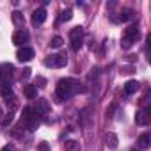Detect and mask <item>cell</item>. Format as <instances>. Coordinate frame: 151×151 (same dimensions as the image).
Segmentation results:
<instances>
[{
    "instance_id": "cell-9",
    "label": "cell",
    "mask_w": 151,
    "mask_h": 151,
    "mask_svg": "<svg viewBox=\"0 0 151 151\" xmlns=\"http://www.w3.org/2000/svg\"><path fill=\"white\" fill-rule=\"evenodd\" d=\"M13 71H14L13 64H2V66H0V80H2V82H9V78L13 77Z\"/></svg>"
},
{
    "instance_id": "cell-25",
    "label": "cell",
    "mask_w": 151,
    "mask_h": 151,
    "mask_svg": "<svg viewBox=\"0 0 151 151\" xmlns=\"http://www.w3.org/2000/svg\"><path fill=\"white\" fill-rule=\"evenodd\" d=\"M30 71H32L30 68H25V69L22 71V80H27V78L30 77Z\"/></svg>"
},
{
    "instance_id": "cell-28",
    "label": "cell",
    "mask_w": 151,
    "mask_h": 151,
    "mask_svg": "<svg viewBox=\"0 0 151 151\" xmlns=\"http://www.w3.org/2000/svg\"><path fill=\"white\" fill-rule=\"evenodd\" d=\"M2 114H4V112H2V109H0V119H2Z\"/></svg>"
},
{
    "instance_id": "cell-1",
    "label": "cell",
    "mask_w": 151,
    "mask_h": 151,
    "mask_svg": "<svg viewBox=\"0 0 151 151\" xmlns=\"http://www.w3.org/2000/svg\"><path fill=\"white\" fill-rule=\"evenodd\" d=\"M77 91H82V89H80V86L75 80H71V78H60L57 82V87H55V101L60 103V101L68 100L73 93H77Z\"/></svg>"
},
{
    "instance_id": "cell-15",
    "label": "cell",
    "mask_w": 151,
    "mask_h": 151,
    "mask_svg": "<svg viewBox=\"0 0 151 151\" xmlns=\"http://www.w3.org/2000/svg\"><path fill=\"white\" fill-rule=\"evenodd\" d=\"M149 140H151L149 133H142V135L137 139V146H139L140 149H147V147H149Z\"/></svg>"
},
{
    "instance_id": "cell-27",
    "label": "cell",
    "mask_w": 151,
    "mask_h": 151,
    "mask_svg": "<svg viewBox=\"0 0 151 151\" xmlns=\"http://www.w3.org/2000/svg\"><path fill=\"white\" fill-rule=\"evenodd\" d=\"M0 151H13V146H9V144H7V146H4Z\"/></svg>"
},
{
    "instance_id": "cell-19",
    "label": "cell",
    "mask_w": 151,
    "mask_h": 151,
    "mask_svg": "<svg viewBox=\"0 0 151 151\" xmlns=\"http://www.w3.org/2000/svg\"><path fill=\"white\" fill-rule=\"evenodd\" d=\"M13 119H14V114H13V112L9 110V112H7L6 116H2V128H7V126H9V124L13 123Z\"/></svg>"
},
{
    "instance_id": "cell-5",
    "label": "cell",
    "mask_w": 151,
    "mask_h": 151,
    "mask_svg": "<svg viewBox=\"0 0 151 151\" xmlns=\"http://www.w3.org/2000/svg\"><path fill=\"white\" fill-rule=\"evenodd\" d=\"M66 62H68V59L60 53H53L45 59V66H48V68H64Z\"/></svg>"
},
{
    "instance_id": "cell-20",
    "label": "cell",
    "mask_w": 151,
    "mask_h": 151,
    "mask_svg": "<svg viewBox=\"0 0 151 151\" xmlns=\"http://www.w3.org/2000/svg\"><path fill=\"white\" fill-rule=\"evenodd\" d=\"M71 18H73V11H71V9H66V11H62V13H60L59 22H69Z\"/></svg>"
},
{
    "instance_id": "cell-8",
    "label": "cell",
    "mask_w": 151,
    "mask_h": 151,
    "mask_svg": "<svg viewBox=\"0 0 151 151\" xmlns=\"http://www.w3.org/2000/svg\"><path fill=\"white\" fill-rule=\"evenodd\" d=\"M29 41V32L27 30H16L14 34H13V43L16 45V46H23L25 43Z\"/></svg>"
},
{
    "instance_id": "cell-26",
    "label": "cell",
    "mask_w": 151,
    "mask_h": 151,
    "mask_svg": "<svg viewBox=\"0 0 151 151\" xmlns=\"http://www.w3.org/2000/svg\"><path fill=\"white\" fill-rule=\"evenodd\" d=\"M37 149H39V151H50V146H48L46 142H39V144H37Z\"/></svg>"
},
{
    "instance_id": "cell-21",
    "label": "cell",
    "mask_w": 151,
    "mask_h": 151,
    "mask_svg": "<svg viewBox=\"0 0 151 151\" xmlns=\"http://www.w3.org/2000/svg\"><path fill=\"white\" fill-rule=\"evenodd\" d=\"M62 43H64V39H62L60 36H55V37H52L50 46H52V48H60V46H62Z\"/></svg>"
},
{
    "instance_id": "cell-17",
    "label": "cell",
    "mask_w": 151,
    "mask_h": 151,
    "mask_svg": "<svg viewBox=\"0 0 151 151\" xmlns=\"http://www.w3.org/2000/svg\"><path fill=\"white\" fill-rule=\"evenodd\" d=\"M105 140H107V146L109 147H117V135L116 133H107V137H105Z\"/></svg>"
},
{
    "instance_id": "cell-23",
    "label": "cell",
    "mask_w": 151,
    "mask_h": 151,
    "mask_svg": "<svg viewBox=\"0 0 151 151\" xmlns=\"http://www.w3.org/2000/svg\"><path fill=\"white\" fill-rule=\"evenodd\" d=\"M6 103H7V107L11 105V112H13V110L18 107V101H16V98H14V96H9V98H6Z\"/></svg>"
},
{
    "instance_id": "cell-24",
    "label": "cell",
    "mask_w": 151,
    "mask_h": 151,
    "mask_svg": "<svg viewBox=\"0 0 151 151\" xmlns=\"http://www.w3.org/2000/svg\"><path fill=\"white\" fill-rule=\"evenodd\" d=\"M45 86H46V80L43 77H37L36 78V87H45Z\"/></svg>"
},
{
    "instance_id": "cell-3",
    "label": "cell",
    "mask_w": 151,
    "mask_h": 151,
    "mask_svg": "<svg viewBox=\"0 0 151 151\" xmlns=\"http://www.w3.org/2000/svg\"><path fill=\"white\" fill-rule=\"evenodd\" d=\"M22 124H25L29 130H36L39 124V114L32 107H25L22 114Z\"/></svg>"
},
{
    "instance_id": "cell-16",
    "label": "cell",
    "mask_w": 151,
    "mask_h": 151,
    "mask_svg": "<svg viewBox=\"0 0 151 151\" xmlns=\"http://www.w3.org/2000/svg\"><path fill=\"white\" fill-rule=\"evenodd\" d=\"M13 23H14L16 27H23V23H25L23 14H22V13H18V11H14V13H13Z\"/></svg>"
},
{
    "instance_id": "cell-11",
    "label": "cell",
    "mask_w": 151,
    "mask_h": 151,
    "mask_svg": "<svg viewBox=\"0 0 151 151\" xmlns=\"http://www.w3.org/2000/svg\"><path fill=\"white\" fill-rule=\"evenodd\" d=\"M36 112L39 116H46L50 112V105H48V101L45 98H37V109H36Z\"/></svg>"
},
{
    "instance_id": "cell-10",
    "label": "cell",
    "mask_w": 151,
    "mask_h": 151,
    "mask_svg": "<svg viewBox=\"0 0 151 151\" xmlns=\"http://www.w3.org/2000/svg\"><path fill=\"white\" fill-rule=\"evenodd\" d=\"M45 20H46V11H45V7H39V9H36V11L32 13V23H34V25H41Z\"/></svg>"
},
{
    "instance_id": "cell-12",
    "label": "cell",
    "mask_w": 151,
    "mask_h": 151,
    "mask_svg": "<svg viewBox=\"0 0 151 151\" xmlns=\"http://www.w3.org/2000/svg\"><path fill=\"white\" fill-rule=\"evenodd\" d=\"M139 87H140V84L137 82V80H128L126 84H124V94H135L137 91H139Z\"/></svg>"
},
{
    "instance_id": "cell-6",
    "label": "cell",
    "mask_w": 151,
    "mask_h": 151,
    "mask_svg": "<svg viewBox=\"0 0 151 151\" xmlns=\"http://www.w3.org/2000/svg\"><path fill=\"white\" fill-rule=\"evenodd\" d=\"M34 48H30V46H22L20 50H18V53H16V59L20 60V62H29V60H32L34 59Z\"/></svg>"
},
{
    "instance_id": "cell-22",
    "label": "cell",
    "mask_w": 151,
    "mask_h": 151,
    "mask_svg": "<svg viewBox=\"0 0 151 151\" xmlns=\"http://www.w3.org/2000/svg\"><path fill=\"white\" fill-rule=\"evenodd\" d=\"M130 18H132V11H130V9H124V11L119 14V18H117V20H119V22H128Z\"/></svg>"
},
{
    "instance_id": "cell-14",
    "label": "cell",
    "mask_w": 151,
    "mask_h": 151,
    "mask_svg": "<svg viewBox=\"0 0 151 151\" xmlns=\"http://www.w3.org/2000/svg\"><path fill=\"white\" fill-rule=\"evenodd\" d=\"M23 94L29 98V100H34L36 96H37V87L36 86H23Z\"/></svg>"
},
{
    "instance_id": "cell-7",
    "label": "cell",
    "mask_w": 151,
    "mask_h": 151,
    "mask_svg": "<svg viewBox=\"0 0 151 151\" xmlns=\"http://www.w3.org/2000/svg\"><path fill=\"white\" fill-rule=\"evenodd\" d=\"M149 117H151V109H149V107H144V109H140V110L135 114L137 124H142V126L149 123Z\"/></svg>"
},
{
    "instance_id": "cell-4",
    "label": "cell",
    "mask_w": 151,
    "mask_h": 151,
    "mask_svg": "<svg viewBox=\"0 0 151 151\" xmlns=\"http://www.w3.org/2000/svg\"><path fill=\"white\" fill-rule=\"evenodd\" d=\"M69 39H71V50L78 52L84 45V29L82 27H75L69 32Z\"/></svg>"
},
{
    "instance_id": "cell-2",
    "label": "cell",
    "mask_w": 151,
    "mask_h": 151,
    "mask_svg": "<svg viewBox=\"0 0 151 151\" xmlns=\"http://www.w3.org/2000/svg\"><path fill=\"white\" fill-rule=\"evenodd\" d=\"M139 36H140L139 25H137V23L130 25V27L124 30V34H123V39H121V48H124V50L132 48V45H133V43L139 39Z\"/></svg>"
},
{
    "instance_id": "cell-13",
    "label": "cell",
    "mask_w": 151,
    "mask_h": 151,
    "mask_svg": "<svg viewBox=\"0 0 151 151\" xmlns=\"http://www.w3.org/2000/svg\"><path fill=\"white\" fill-rule=\"evenodd\" d=\"M0 96H4V98L13 96V89H11L9 82H2V80H0Z\"/></svg>"
},
{
    "instance_id": "cell-18",
    "label": "cell",
    "mask_w": 151,
    "mask_h": 151,
    "mask_svg": "<svg viewBox=\"0 0 151 151\" xmlns=\"http://www.w3.org/2000/svg\"><path fill=\"white\" fill-rule=\"evenodd\" d=\"M64 147H66V151H80V142H77V140H66Z\"/></svg>"
}]
</instances>
